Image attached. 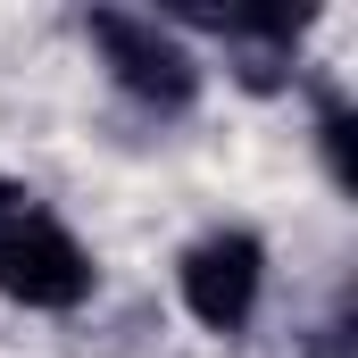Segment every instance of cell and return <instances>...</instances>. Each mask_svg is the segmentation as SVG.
I'll list each match as a JSON object with an SVG mask.
<instances>
[{
	"label": "cell",
	"mask_w": 358,
	"mask_h": 358,
	"mask_svg": "<svg viewBox=\"0 0 358 358\" xmlns=\"http://www.w3.org/2000/svg\"><path fill=\"white\" fill-rule=\"evenodd\" d=\"M92 42H100L117 92L142 100L150 117H183V108L200 100V59L183 50L176 25H159V17H125V8H92Z\"/></svg>",
	"instance_id": "obj_2"
},
{
	"label": "cell",
	"mask_w": 358,
	"mask_h": 358,
	"mask_svg": "<svg viewBox=\"0 0 358 358\" xmlns=\"http://www.w3.org/2000/svg\"><path fill=\"white\" fill-rule=\"evenodd\" d=\"M0 292L17 308H50V317L92 300V250L8 176H0Z\"/></svg>",
	"instance_id": "obj_1"
},
{
	"label": "cell",
	"mask_w": 358,
	"mask_h": 358,
	"mask_svg": "<svg viewBox=\"0 0 358 358\" xmlns=\"http://www.w3.org/2000/svg\"><path fill=\"white\" fill-rule=\"evenodd\" d=\"M325 159H334V183H350V108L342 100L325 108Z\"/></svg>",
	"instance_id": "obj_4"
},
{
	"label": "cell",
	"mask_w": 358,
	"mask_h": 358,
	"mask_svg": "<svg viewBox=\"0 0 358 358\" xmlns=\"http://www.w3.org/2000/svg\"><path fill=\"white\" fill-rule=\"evenodd\" d=\"M176 283H183V308H192L208 334H242V325L259 317V292H267V242L242 234V225L200 234V242L183 250Z\"/></svg>",
	"instance_id": "obj_3"
}]
</instances>
